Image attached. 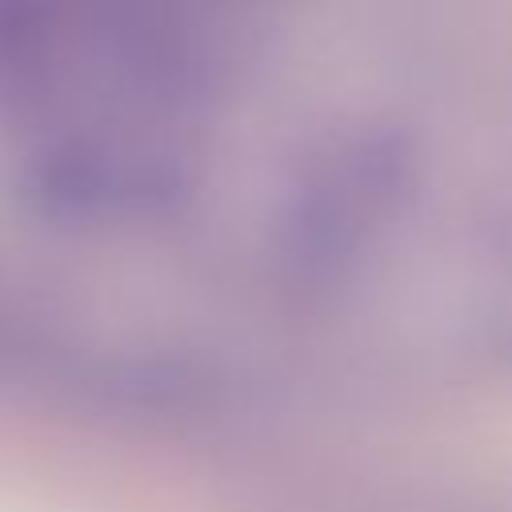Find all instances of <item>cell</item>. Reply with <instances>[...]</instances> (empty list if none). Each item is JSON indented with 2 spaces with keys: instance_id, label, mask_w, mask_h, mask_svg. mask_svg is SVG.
<instances>
[{
  "instance_id": "1",
  "label": "cell",
  "mask_w": 512,
  "mask_h": 512,
  "mask_svg": "<svg viewBox=\"0 0 512 512\" xmlns=\"http://www.w3.org/2000/svg\"><path fill=\"white\" fill-rule=\"evenodd\" d=\"M412 176L416 152L404 132L360 128L336 136L304 168L280 220V256L292 280H344L400 216Z\"/></svg>"
}]
</instances>
